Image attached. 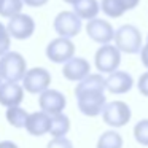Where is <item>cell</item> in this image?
<instances>
[{"mask_svg":"<svg viewBox=\"0 0 148 148\" xmlns=\"http://www.w3.org/2000/svg\"><path fill=\"white\" fill-rule=\"evenodd\" d=\"M78 110L84 116H99L107 103L105 99V78L100 73H89L75 88Z\"/></svg>","mask_w":148,"mask_h":148,"instance_id":"1","label":"cell"},{"mask_svg":"<svg viewBox=\"0 0 148 148\" xmlns=\"http://www.w3.org/2000/svg\"><path fill=\"white\" fill-rule=\"evenodd\" d=\"M27 72V62L21 53L8 51L0 56V78L10 83H18L23 80Z\"/></svg>","mask_w":148,"mask_h":148,"instance_id":"2","label":"cell"},{"mask_svg":"<svg viewBox=\"0 0 148 148\" xmlns=\"http://www.w3.org/2000/svg\"><path fill=\"white\" fill-rule=\"evenodd\" d=\"M115 46L119 53L126 54H137L142 49V34L132 24H124L118 30H115Z\"/></svg>","mask_w":148,"mask_h":148,"instance_id":"3","label":"cell"},{"mask_svg":"<svg viewBox=\"0 0 148 148\" xmlns=\"http://www.w3.org/2000/svg\"><path fill=\"white\" fill-rule=\"evenodd\" d=\"M131 107L123 100H113V102L105 103L102 110V119L110 127H123L131 121Z\"/></svg>","mask_w":148,"mask_h":148,"instance_id":"4","label":"cell"},{"mask_svg":"<svg viewBox=\"0 0 148 148\" xmlns=\"http://www.w3.org/2000/svg\"><path fill=\"white\" fill-rule=\"evenodd\" d=\"M23 89L29 94H42L43 91L49 89L51 84V73L45 67H34L27 69L26 75L23 77Z\"/></svg>","mask_w":148,"mask_h":148,"instance_id":"5","label":"cell"},{"mask_svg":"<svg viewBox=\"0 0 148 148\" xmlns=\"http://www.w3.org/2000/svg\"><path fill=\"white\" fill-rule=\"evenodd\" d=\"M94 62H96V69L102 73H113L118 70L119 64H121V53L118 51L115 45L108 43V45H102L96 51L94 56Z\"/></svg>","mask_w":148,"mask_h":148,"instance_id":"6","label":"cell"},{"mask_svg":"<svg viewBox=\"0 0 148 148\" xmlns=\"http://www.w3.org/2000/svg\"><path fill=\"white\" fill-rule=\"evenodd\" d=\"M56 34L62 38H73L78 34L81 32V27H83V21L73 13V11H61L58 16L54 18V23H53Z\"/></svg>","mask_w":148,"mask_h":148,"instance_id":"7","label":"cell"},{"mask_svg":"<svg viewBox=\"0 0 148 148\" xmlns=\"http://www.w3.org/2000/svg\"><path fill=\"white\" fill-rule=\"evenodd\" d=\"M46 58L54 64H65L67 61H70L72 58H75V45L70 38H58L51 40L46 46Z\"/></svg>","mask_w":148,"mask_h":148,"instance_id":"8","label":"cell"},{"mask_svg":"<svg viewBox=\"0 0 148 148\" xmlns=\"http://www.w3.org/2000/svg\"><path fill=\"white\" fill-rule=\"evenodd\" d=\"M65 105H67V99L65 96L58 89H46L38 96V107L42 112H45L49 116H56L64 113Z\"/></svg>","mask_w":148,"mask_h":148,"instance_id":"9","label":"cell"},{"mask_svg":"<svg viewBox=\"0 0 148 148\" xmlns=\"http://www.w3.org/2000/svg\"><path fill=\"white\" fill-rule=\"evenodd\" d=\"M7 30L10 34V37L14 40L30 38L34 35V32H35V21L29 14L19 13L16 16L10 18V21L7 24Z\"/></svg>","mask_w":148,"mask_h":148,"instance_id":"10","label":"cell"},{"mask_svg":"<svg viewBox=\"0 0 148 148\" xmlns=\"http://www.w3.org/2000/svg\"><path fill=\"white\" fill-rule=\"evenodd\" d=\"M86 34L92 42L99 43V45H108L115 37V29L113 26L105 19L100 18H94V19L88 21L86 24Z\"/></svg>","mask_w":148,"mask_h":148,"instance_id":"11","label":"cell"},{"mask_svg":"<svg viewBox=\"0 0 148 148\" xmlns=\"http://www.w3.org/2000/svg\"><path fill=\"white\" fill-rule=\"evenodd\" d=\"M134 86V78L124 70H116L105 78V89L112 94H126Z\"/></svg>","mask_w":148,"mask_h":148,"instance_id":"12","label":"cell"},{"mask_svg":"<svg viewBox=\"0 0 148 148\" xmlns=\"http://www.w3.org/2000/svg\"><path fill=\"white\" fill-rule=\"evenodd\" d=\"M91 73V64L84 58H72L62 67V75L69 81H78L86 78Z\"/></svg>","mask_w":148,"mask_h":148,"instance_id":"13","label":"cell"},{"mask_svg":"<svg viewBox=\"0 0 148 148\" xmlns=\"http://www.w3.org/2000/svg\"><path fill=\"white\" fill-rule=\"evenodd\" d=\"M24 100V89L18 83L3 81L0 84V105L7 107H19Z\"/></svg>","mask_w":148,"mask_h":148,"instance_id":"14","label":"cell"},{"mask_svg":"<svg viewBox=\"0 0 148 148\" xmlns=\"http://www.w3.org/2000/svg\"><path fill=\"white\" fill-rule=\"evenodd\" d=\"M49 124H51V116L40 110V112L29 113L24 129L34 137H42L49 132Z\"/></svg>","mask_w":148,"mask_h":148,"instance_id":"15","label":"cell"},{"mask_svg":"<svg viewBox=\"0 0 148 148\" xmlns=\"http://www.w3.org/2000/svg\"><path fill=\"white\" fill-rule=\"evenodd\" d=\"M73 13L80 18L81 21H91L97 18L100 11L99 2L97 0H77L73 5Z\"/></svg>","mask_w":148,"mask_h":148,"instance_id":"16","label":"cell"},{"mask_svg":"<svg viewBox=\"0 0 148 148\" xmlns=\"http://www.w3.org/2000/svg\"><path fill=\"white\" fill-rule=\"evenodd\" d=\"M70 131V119L67 115L61 113V115L51 116V124H49V132L48 134L53 135V138H61L65 137Z\"/></svg>","mask_w":148,"mask_h":148,"instance_id":"17","label":"cell"},{"mask_svg":"<svg viewBox=\"0 0 148 148\" xmlns=\"http://www.w3.org/2000/svg\"><path fill=\"white\" fill-rule=\"evenodd\" d=\"M96 148H123V137L119 132L115 129L112 131H105L100 134L99 140H97Z\"/></svg>","mask_w":148,"mask_h":148,"instance_id":"18","label":"cell"},{"mask_svg":"<svg viewBox=\"0 0 148 148\" xmlns=\"http://www.w3.org/2000/svg\"><path fill=\"white\" fill-rule=\"evenodd\" d=\"M5 116H7V121L10 123L13 127L24 129V127H26L29 113H27L24 108H21V107H10V108H7Z\"/></svg>","mask_w":148,"mask_h":148,"instance_id":"19","label":"cell"},{"mask_svg":"<svg viewBox=\"0 0 148 148\" xmlns=\"http://www.w3.org/2000/svg\"><path fill=\"white\" fill-rule=\"evenodd\" d=\"M99 7L102 13H105L108 18H121L126 13L123 0H100Z\"/></svg>","mask_w":148,"mask_h":148,"instance_id":"20","label":"cell"},{"mask_svg":"<svg viewBox=\"0 0 148 148\" xmlns=\"http://www.w3.org/2000/svg\"><path fill=\"white\" fill-rule=\"evenodd\" d=\"M23 0H2L0 3V16L2 18H10L16 16V14L23 13Z\"/></svg>","mask_w":148,"mask_h":148,"instance_id":"21","label":"cell"},{"mask_svg":"<svg viewBox=\"0 0 148 148\" xmlns=\"http://www.w3.org/2000/svg\"><path fill=\"white\" fill-rule=\"evenodd\" d=\"M134 138L142 147H148V119H140L134 126Z\"/></svg>","mask_w":148,"mask_h":148,"instance_id":"22","label":"cell"},{"mask_svg":"<svg viewBox=\"0 0 148 148\" xmlns=\"http://www.w3.org/2000/svg\"><path fill=\"white\" fill-rule=\"evenodd\" d=\"M11 45V37L7 30V26L0 23V56H3L5 53L10 51Z\"/></svg>","mask_w":148,"mask_h":148,"instance_id":"23","label":"cell"},{"mask_svg":"<svg viewBox=\"0 0 148 148\" xmlns=\"http://www.w3.org/2000/svg\"><path fill=\"white\" fill-rule=\"evenodd\" d=\"M46 148H73L72 140H69L67 137H61V138H51L46 145Z\"/></svg>","mask_w":148,"mask_h":148,"instance_id":"24","label":"cell"},{"mask_svg":"<svg viewBox=\"0 0 148 148\" xmlns=\"http://www.w3.org/2000/svg\"><path fill=\"white\" fill-rule=\"evenodd\" d=\"M137 88H138V92H140L142 96L148 97V72H145V73H142L140 77H138Z\"/></svg>","mask_w":148,"mask_h":148,"instance_id":"25","label":"cell"},{"mask_svg":"<svg viewBox=\"0 0 148 148\" xmlns=\"http://www.w3.org/2000/svg\"><path fill=\"white\" fill-rule=\"evenodd\" d=\"M49 0H23V3L27 5L30 8H40V7H45Z\"/></svg>","mask_w":148,"mask_h":148,"instance_id":"26","label":"cell"},{"mask_svg":"<svg viewBox=\"0 0 148 148\" xmlns=\"http://www.w3.org/2000/svg\"><path fill=\"white\" fill-rule=\"evenodd\" d=\"M140 59H142V64L145 65V69L148 70V43L142 46V49H140Z\"/></svg>","mask_w":148,"mask_h":148,"instance_id":"27","label":"cell"},{"mask_svg":"<svg viewBox=\"0 0 148 148\" xmlns=\"http://www.w3.org/2000/svg\"><path fill=\"white\" fill-rule=\"evenodd\" d=\"M138 3H140V0H123V5H124L126 11L137 8V7H138Z\"/></svg>","mask_w":148,"mask_h":148,"instance_id":"28","label":"cell"},{"mask_svg":"<svg viewBox=\"0 0 148 148\" xmlns=\"http://www.w3.org/2000/svg\"><path fill=\"white\" fill-rule=\"evenodd\" d=\"M0 148H19V147L11 140H3V142H0Z\"/></svg>","mask_w":148,"mask_h":148,"instance_id":"29","label":"cell"},{"mask_svg":"<svg viewBox=\"0 0 148 148\" xmlns=\"http://www.w3.org/2000/svg\"><path fill=\"white\" fill-rule=\"evenodd\" d=\"M64 2H65V3H69V5H73L77 0H64Z\"/></svg>","mask_w":148,"mask_h":148,"instance_id":"30","label":"cell"},{"mask_svg":"<svg viewBox=\"0 0 148 148\" xmlns=\"http://www.w3.org/2000/svg\"><path fill=\"white\" fill-rule=\"evenodd\" d=\"M147 43H148V35H147Z\"/></svg>","mask_w":148,"mask_h":148,"instance_id":"31","label":"cell"},{"mask_svg":"<svg viewBox=\"0 0 148 148\" xmlns=\"http://www.w3.org/2000/svg\"><path fill=\"white\" fill-rule=\"evenodd\" d=\"M0 84H2V78H0Z\"/></svg>","mask_w":148,"mask_h":148,"instance_id":"32","label":"cell"},{"mask_svg":"<svg viewBox=\"0 0 148 148\" xmlns=\"http://www.w3.org/2000/svg\"><path fill=\"white\" fill-rule=\"evenodd\" d=\"M0 3H2V0H0Z\"/></svg>","mask_w":148,"mask_h":148,"instance_id":"33","label":"cell"}]
</instances>
